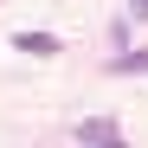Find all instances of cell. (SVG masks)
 I'll return each instance as SVG.
<instances>
[{"mask_svg": "<svg viewBox=\"0 0 148 148\" xmlns=\"http://www.w3.org/2000/svg\"><path fill=\"white\" fill-rule=\"evenodd\" d=\"M84 148H116V129H110V122H84Z\"/></svg>", "mask_w": 148, "mask_h": 148, "instance_id": "cell-1", "label": "cell"}, {"mask_svg": "<svg viewBox=\"0 0 148 148\" xmlns=\"http://www.w3.org/2000/svg\"><path fill=\"white\" fill-rule=\"evenodd\" d=\"M19 52H32V58L45 52V58H52V52H58V39H52V32H19Z\"/></svg>", "mask_w": 148, "mask_h": 148, "instance_id": "cell-2", "label": "cell"}, {"mask_svg": "<svg viewBox=\"0 0 148 148\" xmlns=\"http://www.w3.org/2000/svg\"><path fill=\"white\" fill-rule=\"evenodd\" d=\"M110 71H116V77H135V71H148V52H129V58H116Z\"/></svg>", "mask_w": 148, "mask_h": 148, "instance_id": "cell-3", "label": "cell"}, {"mask_svg": "<svg viewBox=\"0 0 148 148\" xmlns=\"http://www.w3.org/2000/svg\"><path fill=\"white\" fill-rule=\"evenodd\" d=\"M129 13H135V19H148V0H129Z\"/></svg>", "mask_w": 148, "mask_h": 148, "instance_id": "cell-4", "label": "cell"}, {"mask_svg": "<svg viewBox=\"0 0 148 148\" xmlns=\"http://www.w3.org/2000/svg\"><path fill=\"white\" fill-rule=\"evenodd\" d=\"M116 148H122V142H116Z\"/></svg>", "mask_w": 148, "mask_h": 148, "instance_id": "cell-5", "label": "cell"}]
</instances>
